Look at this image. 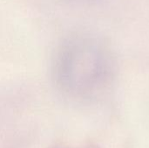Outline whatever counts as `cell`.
I'll return each mask as SVG.
<instances>
[{
	"instance_id": "6da1fadb",
	"label": "cell",
	"mask_w": 149,
	"mask_h": 148,
	"mask_svg": "<svg viewBox=\"0 0 149 148\" xmlns=\"http://www.w3.org/2000/svg\"><path fill=\"white\" fill-rule=\"evenodd\" d=\"M106 51L102 44L90 38H75L57 51L53 62L56 84L65 92L82 96L92 92L104 67Z\"/></svg>"
},
{
	"instance_id": "7a4b0ae2",
	"label": "cell",
	"mask_w": 149,
	"mask_h": 148,
	"mask_svg": "<svg viewBox=\"0 0 149 148\" xmlns=\"http://www.w3.org/2000/svg\"><path fill=\"white\" fill-rule=\"evenodd\" d=\"M75 1H82L83 2V1H90V0H75Z\"/></svg>"
}]
</instances>
